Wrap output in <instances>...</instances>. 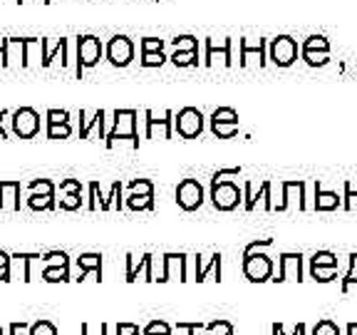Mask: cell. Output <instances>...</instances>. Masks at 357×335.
Here are the masks:
<instances>
[{
    "instance_id": "f1b7e54d",
    "label": "cell",
    "mask_w": 357,
    "mask_h": 335,
    "mask_svg": "<svg viewBox=\"0 0 357 335\" xmlns=\"http://www.w3.org/2000/svg\"><path fill=\"white\" fill-rule=\"evenodd\" d=\"M43 52V40L38 38H25V62H22V67H30L35 62V57Z\"/></svg>"
},
{
    "instance_id": "44dd1931",
    "label": "cell",
    "mask_w": 357,
    "mask_h": 335,
    "mask_svg": "<svg viewBox=\"0 0 357 335\" xmlns=\"http://www.w3.org/2000/svg\"><path fill=\"white\" fill-rule=\"evenodd\" d=\"M241 65H248L253 57H258V65H266V40H258V43H248V40H241Z\"/></svg>"
},
{
    "instance_id": "9f6ffc18",
    "label": "cell",
    "mask_w": 357,
    "mask_h": 335,
    "mask_svg": "<svg viewBox=\"0 0 357 335\" xmlns=\"http://www.w3.org/2000/svg\"><path fill=\"white\" fill-rule=\"evenodd\" d=\"M0 266H10V256L6 251H0Z\"/></svg>"
},
{
    "instance_id": "836d02e7",
    "label": "cell",
    "mask_w": 357,
    "mask_h": 335,
    "mask_svg": "<svg viewBox=\"0 0 357 335\" xmlns=\"http://www.w3.org/2000/svg\"><path fill=\"white\" fill-rule=\"evenodd\" d=\"M73 134L70 129V122L65 124H47V140H67Z\"/></svg>"
},
{
    "instance_id": "d590c367",
    "label": "cell",
    "mask_w": 357,
    "mask_h": 335,
    "mask_svg": "<svg viewBox=\"0 0 357 335\" xmlns=\"http://www.w3.org/2000/svg\"><path fill=\"white\" fill-rule=\"evenodd\" d=\"M357 283V253H350V271H347V276L342 278V293H347L350 290V285Z\"/></svg>"
},
{
    "instance_id": "3957f363",
    "label": "cell",
    "mask_w": 357,
    "mask_h": 335,
    "mask_svg": "<svg viewBox=\"0 0 357 335\" xmlns=\"http://www.w3.org/2000/svg\"><path fill=\"white\" fill-rule=\"evenodd\" d=\"M241 199H243V191L234 181H229V179L211 181V201L218 211H234L241 204Z\"/></svg>"
},
{
    "instance_id": "4316f807",
    "label": "cell",
    "mask_w": 357,
    "mask_h": 335,
    "mask_svg": "<svg viewBox=\"0 0 357 335\" xmlns=\"http://www.w3.org/2000/svg\"><path fill=\"white\" fill-rule=\"evenodd\" d=\"M28 207L33 211H52L55 209V194H35V191H30Z\"/></svg>"
},
{
    "instance_id": "1f68e13d",
    "label": "cell",
    "mask_w": 357,
    "mask_h": 335,
    "mask_svg": "<svg viewBox=\"0 0 357 335\" xmlns=\"http://www.w3.org/2000/svg\"><path fill=\"white\" fill-rule=\"evenodd\" d=\"M122 184H119V181H114V184H112V191H109V199H105L102 201V211H109L112 207L114 209H122Z\"/></svg>"
},
{
    "instance_id": "5bb4252c",
    "label": "cell",
    "mask_w": 357,
    "mask_h": 335,
    "mask_svg": "<svg viewBox=\"0 0 357 335\" xmlns=\"http://www.w3.org/2000/svg\"><path fill=\"white\" fill-rule=\"evenodd\" d=\"M43 261L40 253H13L10 256V274L13 281H33V263Z\"/></svg>"
},
{
    "instance_id": "680465c9",
    "label": "cell",
    "mask_w": 357,
    "mask_h": 335,
    "mask_svg": "<svg viewBox=\"0 0 357 335\" xmlns=\"http://www.w3.org/2000/svg\"><path fill=\"white\" fill-rule=\"evenodd\" d=\"M6 55V40H0V57ZM0 65H3V62H0Z\"/></svg>"
},
{
    "instance_id": "8992f818",
    "label": "cell",
    "mask_w": 357,
    "mask_h": 335,
    "mask_svg": "<svg viewBox=\"0 0 357 335\" xmlns=\"http://www.w3.org/2000/svg\"><path fill=\"white\" fill-rule=\"evenodd\" d=\"M13 134L20 137V140H33L40 132V114L33 107H20V110L13 112Z\"/></svg>"
},
{
    "instance_id": "9a60e30c",
    "label": "cell",
    "mask_w": 357,
    "mask_h": 335,
    "mask_svg": "<svg viewBox=\"0 0 357 335\" xmlns=\"http://www.w3.org/2000/svg\"><path fill=\"white\" fill-rule=\"evenodd\" d=\"M290 274H293L296 281H303V253L301 251L280 253V271H278V278H273V281H288Z\"/></svg>"
},
{
    "instance_id": "b9f144b4",
    "label": "cell",
    "mask_w": 357,
    "mask_h": 335,
    "mask_svg": "<svg viewBox=\"0 0 357 335\" xmlns=\"http://www.w3.org/2000/svg\"><path fill=\"white\" fill-rule=\"evenodd\" d=\"M45 119H47V124H65V122H70V112L67 110H47Z\"/></svg>"
},
{
    "instance_id": "7a4b0ae2",
    "label": "cell",
    "mask_w": 357,
    "mask_h": 335,
    "mask_svg": "<svg viewBox=\"0 0 357 335\" xmlns=\"http://www.w3.org/2000/svg\"><path fill=\"white\" fill-rule=\"evenodd\" d=\"M117 140H129L132 147L137 149L139 147V132H137V112L134 110H117L114 112V127L107 134V149L117 144Z\"/></svg>"
},
{
    "instance_id": "94428289",
    "label": "cell",
    "mask_w": 357,
    "mask_h": 335,
    "mask_svg": "<svg viewBox=\"0 0 357 335\" xmlns=\"http://www.w3.org/2000/svg\"><path fill=\"white\" fill-rule=\"evenodd\" d=\"M17 3H22V0H17ZM43 3H52V0H43Z\"/></svg>"
},
{
    "instance_id": "60d3db41",
    "label": "cell",
    "mask_w": 357,
    "mask_h": 335,
    "mask_svg": "<svg viewBox=\"0 0 357 335\" xmlns=\"http://www.w3.org/2000/svg\"><path fill=\"white\" fill-rule=\"evenodd\" d=\"M30 191H35V194H55V186H52L50 179H35V181H30Z\"/></svg>"
},
{
    "instance_id": "d6a6232c",
    "label": "cell",
    "mask_w": 357,
    "mask_h": 335,
    "mask_svg": "<svg viewBox=\"0 0 357 335\" xmlns=\"http://www.w3.org/2000/svg\"><path fill=\"white\" fill-rule=\"evenodd\" d=\"M172 62L176 67H191V65H199V52H178L174 50Z\"/></svg>"
},
{
    "instance_id": "cb8c5ba5",
    "label": "cell",
    "mask_w": 357,
    "mask_h": 335,
    "mask_svg": "<svg viewBox=\"0 0 357 335\" xmlns=\"http://www.w3.org/2000/svg\"><path fill=\"white\" fill-rule=\"evenodd\" d=\"M340 204H342V199L335 194V191H323L320 184H315V209H318V211H335Z\"/></svg>"
},
{
    "instance_id": "ac0fdd59",
    "label": "cell",
    "mask_w": 357,
    "mask_h": 335,
    "mask_svg": "<svg viewBox=\"0 0 357 335\" xmlns=\"http://www.w3.org/2000/svg\"><path fill=\"white\" fill-rule=\"evenodd\" d=\"M92 271L97 281H102V256L100 253H82L77 261V278L75 281H84L87 274Z\"/></svg>"
},
{
    "instance_id": "8fae6325",
    "label": "cell",
    "mask_w": 357,
    "mask_h": 335,
    "mask_svg": "<svg viewBox=\"0 0 357 335\" xmlns=\"http://www.w3.org/2000/svg\"><path fill=\"white\" fill-rule=\"evenodd\" d=\"M107 60L114 67H127L134 60V43L127 35H114L107 45Z\"/></svg>"
},
{
    "instance_id": "ba28073f",
    "label": "cell",
    "mask_w": 357,
    "mask_h": 335,
    "mask_svg": "<svg viewBox=\"0 0 357 335\" xmlns=\"http://www.w3.org/2000/svg\"><path fill=\"white\" fill-rule=\"evenodd\" d=\"M176 204L184 211H196L204 204V186L199 184V179H184L176 186Z\"/></svg>"
},
{
    "instance_id": "11a10c76",
    "label": "cell",
    "mask_w": 357,
    "mask_h": 335,
    "mask_svg": "<svg viewBox=\"0 0 357 335\" xmlns=\"http://www.w3.org/2000/svg\"><path fill=\"white\" fill-rule=\"evenodd\" d=\"M8 281H13L10 266H0V283H8Z\"/></svg>"
},
{
    "instance_id": "f6af8a7d",
    "label": "cell",
    "mask_w": 357,
    "mask_h": 335,
    "mask_svg": "<svg viewBox=\"0 0 357 335\" xmlns=\"http://www.w3.org/2000/svg\"><path fill=\"white\" fill-rule=\"evenodd\" d=\"M342 207L347 211H355L357 209V191L352 189V184H345V196H342Z\"/></svg>"
},
{
    "instance_id": "83f0119b",
    "label": "cell",
    "mask_w": 357,
    "mask_h": 335,
    "mask_svg": "<svg viewBox=\"0 0 357 335\" xmlns=\"http://www.w3.org/2000/svg\"><path fill=\"white\" fill-rule=\"evenodd\" d=\"M127 207L132 211H151L154 209V194H137V191H132L127 199Z\"/></svg>"
},
{
    "instance_id": "7bdbcfd3",
    "label": "cell",
    "mask_w": 357,
    "mask_h": 335,
    "mask_svg": "<svg viewBox=\"0 0 357 335\" xmlns=\"http://www.w3.org/2000/svg\"><path fill=\"white\" fill-rule=\"evenodd\" d=\"M164 62H167L164 52H144V55H142V65L144 67H162Z\"/></svg>"
},
{
    "instance_id": "ee69618b",
    "label": "cell",
    "mask_w": 357,
    "mask_h": 335,
    "mask_svg": "<svg viewBox=\"0 0 357 335\" xmlns=\"http://www.w3.org/2000/svg\"><path fill=\"white\" fill-rule=\"evenodd\" d=\"M144 52H164V40L144 38L142 40V55H144Z\"/></svg>"
},
{
    "instance_id": "6f0895ef",
    "label": "cell",
    "mask_w": 357,
    "mask_h": 335,
    "mask_svg": "<svg viewBox=\"0 0 357 335\" xmlns=\"http://www.w3.org/2000/svg\"><path fill=\"white\" fill-rule=\"evenodd\" d=\"M296 335H305V325H303V323H298V328H296Z\"/></svg>"
},
{
    "instance_id": "603a6c76",
    "label": "cell",
    "mask_w": 357,
    "mask_h": 335,
    "mask_svg": "<svg viewBox=\"0 0 357 335\" xmlns=\"http://www.w3.org/2000/svg\"><path fill=\"white\" fill-rule=\"evenodd\" d=\"M243 194H245V211H253L258 199H263V204H266L268 211H273V201H271V184H268V181H263L261 189H258V194H253L251 184H245Z\"/></svg>"
},
{
    "instance_id": "f35d334b",
    "label": "cell",
    "mask_w": 357,
    "mask_h": 335,
    "mask_svg": "<svg viewBox=\"0 0 357 335\" xmlns=\"http://www.w3.org/2000/svg\"><path fill=\"white\" fill-rule=\"evenodd\" d=\"M142 335H172V328H169V323H164V320H151V323L142 330Z\"/></svg>"
},
{
    "instance_id": "e0dca14e",
    "label": "cell",
    "mask_w": 357,
    "mask_h": 335,
    "mask_svg": "<svg viewBox=\"0 0 357 335\" xmlns=\"http://www.w3.org/2000/svg\"><path fill=\"white\" fill-rule=\"evenodd\" d=\"M184 263H186L184 253H164V281H172L176 274H178V281H189Z\"/></svg>"
},
{
    "instance_id": "816d5d0a",
    "label": "cell",
    "mask_w": 357,
    "mask_h": 335,
    "mask_svg": "<svg viewBox=\"0 0 357 335\" xmlns=\"http://www.w3.org/2000/svg\"><path fill=\"white\" fill-rule=\"evenodd\" d=\"M117 335H139V325H134V323H119L117 325Z\"/></svg>"
},
{
    "instance_id": "91938a15",
    "label": "cell",
    "mask_w": 357,
    "mask_h": 335,
    "mask_svg": "<svg viewBox=\"0 0 357 335\" xmlns=\"http://www.w3.org/2000/svg\"><path fill=\"white\" fill-rule=\"evenodd\" d=\"M213 335H218V333H213ZM221 335H234V328H229V330H223Z\"/></svg>"
},
{
    "instance_id": "8d00e7d4",
    "label": "cell",
    "mask_w": 357,
    "mask_h": 335,
    "mask_svg": "<svg viewBox=\"0 0 357 335\" xmlns=\"http://www.w3.org/2000/svg\"><path fill=\"white\" fill-rule=\"evenodd\" d=\"M312 335H340V328H337V323L330 318L320 320L315 328H312Z\"/></svg>"
},
{
    "instance_id": "7c38bea8",
    "label": "cell",
    "mask_w": 357,
    "mask_h": 335,
    "mask_svg": "<svg viewBox=\"0 0 357 335\" xmlns=\"http://www.w3.org/2000/svg\"><path fill=\"white\" fill-rule=\"evenodd\" d=\"M146 117V140H172L174 129V112H164L162 117H156L154 112H144Z\"/></svg>"
},
{
    "instance_id": "52a82bcc",
    "label": "cell",
    "mask_w": 357,
    "mask_h": 335,
    "mask_svg": "<svg viewBox=\"0 0 357 335\" xmlns=\"http://www.w3.org/2000/svg\"><path fill=\"white\" fill-rule=\"evenodd\" d=\"M211 132L218 140H231L238 132V114L234 107H218L211 114Z\"/></svg>"
},
{
    "instance_id": "30bf717a",
    "label": "cell",
    "mask_w": 357,
    "mask_h": 335,
    "mask_svg": "<svg viewBox=\"0 0 357 335\" xmlns=\"http://www.w3.org/2000/svg\"><path fill=\"white\" fill-rule=\"evenodd\" d=\"M310 276L320 283H330L337 276V258L333 251H318L310 258Z\"/></svg>"
},
{
    "instance_id": "d4e9b609",
    "label": "cell",
    "mask_w": 357,
    "mask_h": 335,
    "mask_svg": "<svg viewBox=\"0 0 357 335\" xmlns=\"http://www.w3.org/2000/svg\"><path fill=\"white\" fill-rule=\"evenodd\" d=\"M43 281L47 283H65L70 278V263H52V266L43 268Z\"/></svg>"
},
{
    "instance_id": "7402d4cb",
    "label": "cell",
    "mask_w": 357,
    "mask_h": 335,
    "mask_svg": "<svg viewBox=\"0 0 357 335\" xmlns=\"http://www.w3.org/2000/svg\"><path fill=\"white\" fill-rule=\"evenodd\" d=\"M55 55H60L62 62L67 65V40L65 38L55 40V43H50V40H43V60H40V65L50 67L52 60H55Z\"/></svg>"
},
{
    "instance_id": "6125c7cd",
    "label": "cell",
    "mask_w": 357,
    "mask_h": 335,
    "mask_svg": "<svg viewBox=\"0 0 357 335\" xmlns=\"http://www.w3.org/2000/svg\"><path fill=\"white\" fill-rule=\"evenodd\" d=\"M0 335H6V333H3V325H0Z\"/></svg>"
},
{
    "instance_id": "ab89813d",
    "label": "cell",
    "mask_w": 357,
    "mask_h": 335,
    "mask_svg": "<svg viewBox=\"0 0 357 335\" xmlns=\"http://www.w3.org/2000/svg\"><path fill=\"white\" fill-rule=\"evenodd\" d=\"M30 335H57V328L50 320H38L30 325Z\"/></svg>"
},
{
    "instance_id": "e575fe53",
    "label": "cell",
    "mask_w": 357,
    "mask_h": 335,
    "mask_svg": "<svg viewBox=\"0 0 357 335\" xmlns=\"http://www.w3.org/2000/svg\"><path fill=\"white\" fill-rule=\"evenodd\" d=\"M303 50H323L330 52V43L323 38V35H310V38L303 43Z\"/></svg>"
},
{
    "instance_id": "f907efd6",
    "label": "cell",
    "mask_w": 357,
    "mask_h": 335,
    "mask_svg": "<svg viewBox=\"0 0 357 335\" xmlns=\"http://www.w3.org/2000/svg\"><path fill=\"white\" fill-rule=\"evenodd\" d=\"M241 174V167H231V169H218L216 174H213L211 181H218V179H226V177H238Z\"/></svg>"
},
{
    "instance_id": "f5cc1de1",
    "label": "cell",
    "mask_w": 357,
    "mask_h": 335,
    "mask_svg": "<svg viewBox=\"0 0 357 335\" xmlns=\"http://www.w3.org/2000/svg\"><path fill=\"white\" fill-rule=\"evenodd\" d=\"M178 328L186 330L189 335H196V330L204 328V323H201V320H194V323H178Z\"/></svg>"
},
{
    "instance_id": "681fc988",
    "label": "cell",
    "mask_w": 357,
    "mask_h": 335,
    "mask_svg": "<svg viewBox=\"0 0 357 335\" xmlns=\"http://www.w3.org/2000/svg\"><path fill=\"white\" fill-rule=\"evenodd\" d=\"M97 191H100V184H97V181H92V184H89V201H87V209H92V211H95V209H100V194H97Z\"/></svg>"
},
{
    "instance_id": "484cf974",
    "label": "cell",
    "mask_w": 357,
    "mask_h": 335,
    "mask_svg": "<svg viewBox=\"0 0 357 335\" xmlns=\"http://www.w3.org/2000/svg\"><path fill=\"white\" fill-rule=\"evenodd\" d=\"M208 274H213V281H221V253H213L211 266H199V258H196V278L194 281H206Z\"/></svg>"
},
{
    "instance_id": "d6986e66",
    "label": "cell",
    "mask_w": 357,
    "mask_h": 335,
    "mask_svg": "<svg viewBox=\"0 0 357 335\" xmlns=\"http://www.w3.org/2000/svg\"><path fill=\"white\" fill-rule=\"evenodd\" d=\"M17 62H25V38H6V55H3V67H13Z\"/></svg>"
},
{
    "instance_id": "277c9868",
    "label": "cell",
    "mask_w": 357,
    "mask_h": 335,
    "mask_svg": "<svg viewBox=\"0 0 357 335\" xmlns=\"http://www.w3.org/2000/svg\"><path fill=\"white\" fill-rule=\"evenodd\" d=\"M174 129L184 140H196L204 132V114L196 107H184L178 114H174Z\"/></svg>"
},
{
    "instance_id": "f546056e",
    "label": "cell",
    "mask_w": 357,
    "mask_h": 335,
    "mask_svg": "<svg viewBox=\"0 0 357 335\" xmlns=\"http://www.w3.org/2000/svg\"><path fill=\"white\" fill-rule=\"evenodd\" d=\"M172 45L178 52H199V40L194 35H178V38L172 40Z\"/></svg>"
},
{
    "instance_id": "ffe728a7",
    "label": "cell",
    "mask_w": 357,
    "mask_h": 335,
    "mask_svg": "<svg viewBox=\"0 0 357 335\" xmlns=\"http://www.w3.org/2000/svg\"><path fill=\"white\" fill-rule=\"evenodd\" d=\"M144 271V281H151V253H144L137 263V258L129 253L127 256V281L134 283V281L139 278V274Z\"/></svg>"
},
{
    "instance_id": "9c48e42d",
    "label": "cell",
    "mask_w": 357,
    "mask_h": 335,
    "mask_svg": "<svg viewBox=\"0 0 357 335\" xmlns=\"http://www.w3.org/2000/svg\"><path fill=\"white\" fill-rule=\"evenodd\" d=\"M298 60V43L290 35H278L271 40V62L278 67H290Z\"/></svg>"
},
{
    "instance_id": "4dcf8cb0",
    "label": "cell",
    "mask_w": 357,
    "mask_h": 335,
    "mask_svg": "<svg viewBox=\"0 0 357 335\" xmlns=\"http://www.w3.org/2000/svg\"><path fill=\"white\" fill-rule=\"evenodd\" d=\"M303 60L307 62L310 67H323L330 62V52L323 50H303Z\"/></svg>"
},
{
    "instance_id": "5b68a950",
    "label": "cell",
    "mask_w": 357,
    "mask_h": 335,
    "mask_svg": "<svg viewBox=\"0 0 357 335\" xmlns=\"http://www.w3.org/2000/svg\"><path fill=\"white\" fill-rule=\"evenodd\" d=\"M102 40L95 35H82L77 38V77H82L84 67H95L102 60Z\"/></svg>"
},
{
    "instance_id": "2e32d148",
    "label": "cell",
    "mask_w": 357,
    "mask_h": 335,
    "mask_svg": "<svg viewBox=\"0 0 357 335\" xmlns=\"http://www.w3.org/2000/svg\"><path fill=\"white\" fill-rule=\"evenodd\" d=\"M20 181H15V179L0 181V209L20 211Z\"/></svg>"
},
{
    "instance_id": "db71d44e",
    "label": "cell",
    "mask_w": 357,
    "mask_h": 335,
    "mask_svg": "<svg viewBox=\"0 0 357 335\" xmlns=\"http://www.w3.org/2000/svg\"><path fill=\"white\" fill-rule=\"evenodd\" d=\"M22 330H30V325L25 323V320H20V323H10V333L8 335H20Z\"/></svg>"
},
{
    "instance_id": "bcb514c9",
    "label": "cell",
    "mask_w": 357,
    "mask_h": 335,
    "mask_svg": "<svg viewBox=\"0 0 357 335\" xmlns=\"http://www.w3.org/2000/svg\"><path fill=\"white\" fill-rule=\"evenodd\" d=\"M129 189L137 191V194H154V186H151L149 179H134L132 184H129Z\"/></svg>"
},
{
    "instance_id": "74e56055",
    "label": "cell",
    "mask_w": 357,
    "mask_h": 335,
    "mask_svg": "<svg viewBox=\"0 0 357 335\" xmlns=\"http://www.w3.org/2000/svg\"><path fill=\"white\" fill-rule=\"evenodd\" d=\"M79 207H82V194H65L60 199L62 211H77Z\"/></svg>"
},
{
    "instance_id": "7dc6e473",
    "label": "cell",
    "mask_w": 357,
    "mask_h": 335,
    "mask_svg": "<svg viewBox=\"0 0 357 335\" xmlns=\"http://www.w3.org/2000/svg\"><path fill=\"white\" fill-rule=\"evenodd\" d=\"M43 263H47V266H52V263H70V256L65 251H47L43 256Z\"/></svg>"
},
{
    "instance_id": "c3c4849f",
    "label": "cell",
    "mask_w": 357,
    "mask_h": 335,
    "mask_svg": "<svg viewBox=\"0 0 357 335\" xmlns=\"http://www.w3.org/2000/svg\"><path fill=\"white\" fill-rule=\"evenodd\" d=\"M60 191L62 194H82V184L77 179H65V181H60Z\"/></svg>"
},
{
    "instance_id": "6da1fadb",
    "label": "cell",
    "mask_w": 357,
    "mask_h": 335,
    "mask_svg": "<svg viewBox=\"0 0 357 335\" xmlns=\"http://www.w3.org/2000/svg\"><path fill=\"white\" fill-rule=\"evenodd\" d=\"M271 244H273L271 239L253 241V244L243 251V276L251 281V283H263V281H271V276H273V261H271V256L256 253L258 248L271 246Z\"/></svg>"
},
{
    "instance_id": "4fadbf2b",
    "label": "cell",
    "mask_w": 357,
    "mask_h": 335,
    "mask_svg": "<svg viewBox=\"0 0 357 335\" xmlns=\"http://www.w3.org/2000/svg\"><path fill=\"white\" fill-rule=\"evenodd\" d=\"M216 62H221L223 67H231V38H226V40L208 38L206 40V60H204V65L213 67Z\"/></svg>"
}]
</instances>
